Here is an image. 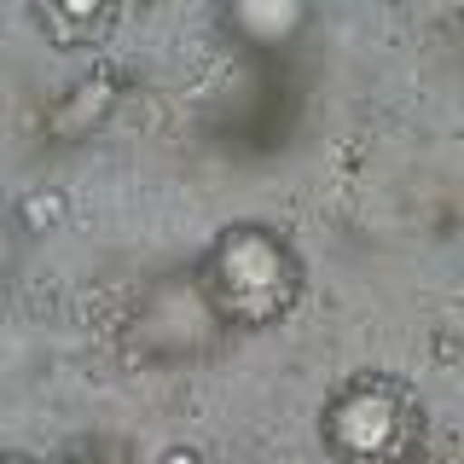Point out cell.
Instances as JSON below:
<instances>
[{
    "mask_svg": "<svg viewBox=\"0 0 464 464\" xmlns=\"http://www.w3.org/2000/svg\"><path fill=\"white\" fill-rule=\"evenodd\" d=\"M209 302L221 308L232 325V337H256V331L285 325L308 296V261L290 244L285 227L238 215V221L215 227V238L203 244V256L192 261Z\"/></svg>",
    "mask_w": 464,
    "mask_h": 464,
    "instance_id": "6da1fadb",
    "label": "cell"
},
{
    "mask_svg": "<svg viewBox=\"0 0 464 464\" xmlns=\"http://www.w3.org/2000/svg\"><path fill=\"white\" fill-rule=\"evenodd\" d=\"M0 464H41L35 453H18V447H0Z\"/></svg>",
    "mask_w": 464,
    "mask_h": 464,
    "instance_id": "9c48e42d",
    "label": "cell"
},
{
    "mask_svg": "<svg viewBox=\"0 0 464 464\" xmlns=\"http://www.w3.org/2000/svg\"><path fill=\"white\" fill-rule=\"evenodd\" d=\"M319 12L308 0H232L215 12V29L250 58H285L314 35Z\"/></svg>",
    "mask_w": 464,
    "mask_h": 464,
    "instance_id": "5b68a950",
    "label": "cell"
},
{
    "mask_svg": "<svg viewBox=\"0 0 464 464\" xmlns=\"http://www.w3.org/2000/svg\"><path fill=\"white\" fill-rule=\"evenodd\" d=\"M47 464H134L128 459V447L105 441V435H93V441H70L64 453H53Z\"/></svg>",
    "mask_w": 464,
    "mask_h": 464,
    "instance_id": "ba28073f",
    "label": "cell"
},
{
    "mask_svg": "<svg viewBox=\"0 0 464 464\" xmlns=\"http://www.w3.org/2000/svg\"><path fill=\"white\" fill-rule=\"evenodd\" d=\"M128 93H134V70H122V64H87V70H76V76L58 87L47 105H41V116H35L41 145H82V140L105 134Z\"/></svg>",
    "mask_w": 464,
    "mask_h": 464,
    "instance_id": "277c9868",
    "label": "cell"
},
{
    "mask_svg": "<svg viewBox=\"0 0 464 464\" xmlns=\"http://www.w3.org/2000/svg\"><path fill=\"white\" fill-rule=\"evenodd\" d=\"M29 24L53 41L58 53H93L105 47L122 24L116 6H87V0H47V6H29Z\"/></svg>",
    "mask_w": 464,
    "mask_h": 464,
    "instance_id": "8992f818",
    "label": "cell"
},
{
    "mask_svg": "<svg viewBox=\"0 0 464 464\" xmlns=\"http://www.w3.org/2000/svg\"><path fill=\"white\" fill-rule=\"evenodd\" d=\"M24 250H29V221H24V209H18V203H6V198H0V290L18 279Z\"/></svg>",
    "mask_w": 464,
    "mask_h": 464,
    "instance_id": "52a82bcc",
    "label": "cell"
},
{
    "mask_svg": "<svg viewBox=\"0 0 464 464\" xmlns=\"http://www.w3.org/2000/svg\"><path fill=\"white\" fill-rule=\"evenodd\" d=\"M227 343H232V325L209 302L198 267L151 273L116 319V360L134 372H186L215 360Z\"/></svg>",
    "mask_w": 464,
    "mask_h": 464,
    "instance_id": "3957f363",
    "label": "cell"
},
{
    "mask_svg": "<svg viewBox=\"0 0 464 464\" xmlns=\"http://www.w3.org/2000/svg\"><path fill=\"white\" fill-rule=\"evenodd\" d=\"M331 464H418L430 447V406L395 372H348L314 418Z\"/></svg>",
    "mask_w": 464,
    "mask_h": 464,
    "instance_id": "7a4b0ae2",
    "label": "cell"
}]
</instances>
